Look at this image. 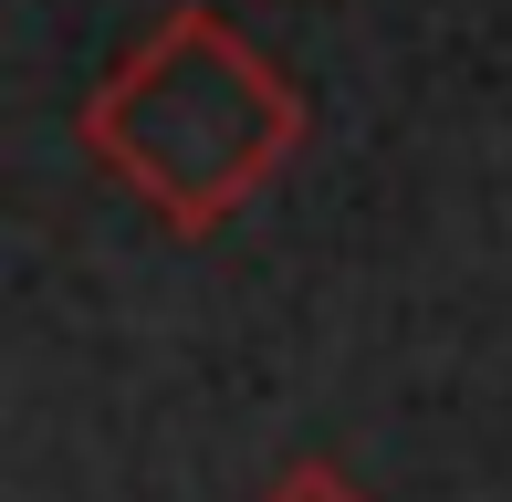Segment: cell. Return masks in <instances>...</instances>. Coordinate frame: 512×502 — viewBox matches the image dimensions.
Masks as SVG:
<instances>
[{"instance_id":"cell-1","label":"cell","mask_w":512,"mask_h":502,"mask_svg":"<svg viewBox=\"0 0 512 502\" xmlns=\"http://www.w3.org/2000/svg\"><path fill=\"white\" fill-rule=\"evenodd\" d=\"M74 147L147 220H168L178 241H209L293 168L304 84L251 32H230L209 0H178L95 74V95L74 105Z\"/></svg>"},{"instance_id":"cell-2","label":"cell","mask_w":512,"mask_h":502,"mask_svg":"<svg viewBox=\"0 0 512 502\" xmlns=\"http://www.w3.org/2000/svg\"><path fill=\"white\" fill-rule=\"evenodd\" d=\"M262 502H366V482L356 471H335V461H283L262 482Z\"/></svg>"}]
</instances>
